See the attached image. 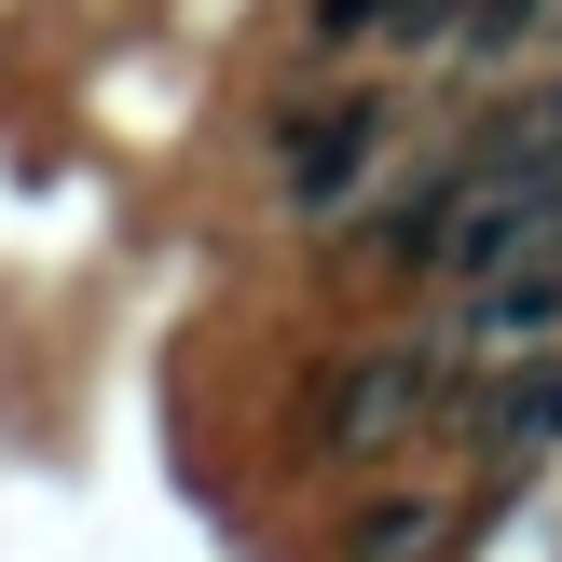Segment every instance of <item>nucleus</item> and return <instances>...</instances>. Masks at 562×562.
I'll return each instance as SVG.
<instances>
[{
    "label": "nucleus",
    "mask_w": 562,
    "mask_h": 562,
    "mask_svg": "<svg viewBox=\"0 0 562 562\" xmlns=\"http://www.w3.org/2000/svg\"><path fill=\"white\" fill-rule=\"evenodd\" d=\"M426 398H439V357H412V344H384V357H357V371L329 384V453H344V467H371V453H398V439L426 426Z\"/></svg>",
    "instance_id": "f257e3e1"
},
{
    "label": "nucleus",
    "mask_w": 562,
    "mask_h": 562,
    "mask_svg": "<svg viewBox=\"0 0 562 562\" xmlns=\"http://www.w3.org/2000/svg\"><path fill=\"white\" fill-rule=\"evenodd\" d=\"M371 151H384V110H371V97H344V110H316V124H289L274 179H289V206H344Z\"/></svg>",
    "instance_id": "f03ea898"
},
{
    "label": "nucleus",
    "mask_w": 562,
    "mask_h": 562,
    "mask_svg": "<svg viewBox=\"0 0 562 562\" xmlns=\"http://www.w3.org/2000/svg\"><path fill=\"white\" fill-rule=\"evenodd\" d=\"M549 426H562V371H536V384H508V398H494V453H508V467H536Z\"/></svg>",
    "instance_id": "7ed1b4c3"
},
{
    "label": "nucleus",
    "mask_w": 562,
    "mask_h": 562,
    "mask_svg": "<svg viewBox=\"0 0 562 562\" xmlns=\"http://www.w3.org/2000/svg\"><path fill=\"white\" fill-rule=\"evenodd\" d=\"M439 549V508H426V494H412V508H371V521H357V562H426Z\"/></svg>",
    "instance_id": "20e7f679"
},
{
    "label": "nucleus",
    "mask_w": 562,
    "mask_h": 562,
    "mask_svg": "<svg viewBox=\"0 0 562 562\" xmlns=\"http://www.w3.org/2000/svg\"><path fill=\"white\" fill-rule=\"evenodd\" d=\"M302 42H398V0H316V27H302Z\"/></svg>",
    "instance_id": "39448f33"
}]
</instances>
